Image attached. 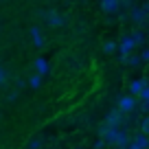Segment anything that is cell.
Returning <instances> with one entry per match:
<instances>
[{
  "label": "cell",
  "mask_w": 149,
  "mask_h": 149,
  "mask_svg": "<svg viewBox=\"0 0 149 149\" xmlns=\"http://www.w3.org/2000/svg\"><path fill=\"white\" fill-rule=\"evenodd\" d=\"M127 149H136V147H134V145H132V143H130V145H127Z\"/></svg>",
  "instance_id": "21"
},
{
  "label": "cell",
  "mask_w": 149,
  "mask_h": 149,
  "mask_svg": "<svg viewBox=\"0 0 149 149\" xmlns=\"http://www.w3.org/2000/svg\"><path fill=\"white\" fill-rule=\"evenodd\" d=\"M33 68H35V74L42 77V79L51 72V64H48V59H44V57H37V59L33 61Z\"/></svg>",
  "instance_id": "5"
},
{
  "label": "cell",
  "mask_w": 149,
  "mask_h": 149,
  "mask_svg": "<svg viewBox=\"0 0 149 149\" xmlns=\"http://www.w3.org/2000/svg\"><path fill=\"white\" fill-rule=\"evenodd\" d=\"M7 79H9V72H7V68L2 64H0V86H5Z\"/></svg>",
  "instance_id": "16"
},
{
  "label": "cell",
  "mask_w": 149,
  "mask_h": 149,
  "mask_svg": "<svg viewBox=\"0 0 149 149\" xmlns=\"http://www.w3.org/2000/svg\"><path fill=\"white\" fill-rule=\"evenodd\" d=\"M103 125H105V127H112V130H121V127L127 125L125 114H121V112L114 107V110L107 112V116H105V121H103Z\"/></svg>",
  "instance_id": "2"
},
{
  "label": "cell",
  "mask_w": 149,
  "mask_h": 149,
  "mask_svg": "<svg viewBox=\"0 0 149 149\" xmlns=\"http://www.w3.org/2000/svg\"><path fill=\"white\" fill-rule=\"evenodd\" d=\"M31 37H33V44H35L37 48L46 46V37H44V33H42V29H40V26H33L31 29Z\"/></svg>",
  "instance_id": "8"
},
{
  "label": "cell",
  "mask_w": 149,
  "mask_h": 149,
  "mask_svg": "<svg viewBox=\"0 0 149 149\" xmlns=\"http://www.w3.org/2000/svg\"><path fill=\"white\" fill-rule=\"evenodd\" d=\"M42 18H46V22L51 24V26H61V24L66 22V18L59 11H46V13H42Z\"/></svg>",
  "instance_id": "6"
},
{
  "label": "cell",
  "mask_w": 149,
  "mask_h": 149,
  "mask_svg": "<svg viewBox=\"0 0 149 149\" xmlns=\"http://www.w3.org/2000/svg\"><path fill=\"white\" fill-rule=\"evenodd\" d=\"M103 147H105V143H103L101 138H97V140H94V145H92V149H103Z\"/></svg>",
  "instance_id": "19"
},
{
  "label": "cell",
  "mask_w": 149,
  "mask_h": 149,
  "mask_svg": "<svg viewBox=\"0 0 149 149\" xmlns=\"http://www.w3.org/2000/svg\"><path fill=\"white\" fill-rule=\"evenodd\" d=\"M138 59H140V64H145V61H149V51H147V48H143V51L138 53Z\"/></svg>",
  "instance_id": "17"
},
{
  "label": "cell",
  "mask_w": 149,
  "mask_h": 149,
  "mask_svg": "<svg viewBox=\"0 0 149 149\" xmlns=\"http://www.w3.org/2000/svg\"><path fill=\"white\" fill-rule=\"evenodd\" d=\"M138 134H145V136L149 134V116L140 118V132H138Z\"/></svg>",
  "instance_id": "15"
},
{
  "label": "cell",
  "mask_w": 149,
  "mask_h": 149,
  "mask_svg": "<svg viewBox=\"0 0 149 149\" xmlns=\"http://www.w3.org/2000/svg\"><path fill=\"white\" fill-rule=\"evenodd\" d=\"M7 99H9V101H15V99H18V92H9V97H7Z\"/></svg>",
  "instance_id": "20"
},
{
  "label": "cell",
  "mask_w": 149,
  "mask_h": 149,
  "mask_svg": "<svg viewBox=\"0 0 149 149\" xmlns=\"http://www.w3.org/2000/svg\"><path fill=\"white\" fill-rule=\"evenodd\" d=\"M101 9L105 11V13L114 15L118 9H121V5H118V0H103V2H101Z\"/></svg>",
  "instance_id": "10"
},
{
  "label": "cell",
  "mask_w": 149,
  "mask_h": 149,
  "mask_svg": "<svg viewBox=\"0 0 149 149\" xmlns=\"http://www.w3.org/2000/svg\"><path fill=\"white\" fill-rule=\"evenodd\" d=\"M121 61H123V64H127L132 70H136V68H140V66H143L136 53H132V55H125V57H121Z\"/></svg>",
  "instance_id": "11"
},
{
  "label": "cell",
  "mask_w": 149,
  "mask_h": 149,
  "mask_svg": "<svg viewBox=\"0 0 149 149\" xmlns=\"http://www.w3.org/2000/svg\"><path fill=\"white\" fill-rule=\"evenodd\" d=\"M40 147H42V140L40 138H33L31 143H29V149H40Z\"/></svg>",
  "instance_id": "18"
},
{
  "label": "cell",
  "mask_w": 149,
  "mask_h": 149,
  "mask_svg": "<svg viewBox=\"0 0 149 149\" xmlns=\"http://www.w3.org/2000/svg\"><path fill=\"white\" fill-rule=\"evenodd\" d=\"M127 88H130V97H138L140 90L147 88V79H132L127 84Z\"/></svg>",
  "instance_id": "7"
},
{
  "label": "cell",
  "mask_w": 149,
  "mask_h": 149,
  "mask_svg": "<svg viewBox=\"0 0 149 149\" xmlns=\"http://www.w3.org/2000/svg\"><path fill=\"white\" fill-rule=\"evenodd\" d=\"M136 105H138V101H136V97H130V94H123L121 99H118V105L116 110L121 112V114H134L136 112Z\"/></svg>",
  "instance_id": "4"
},
{
  "label": "cell",
  "mask_w": 149,
  "mask_h": 149,
  "mask_svg": "<svg viewBox=\"0 0 149 149\" xmlns=\"http://www.w3.org/2000/svg\"><path fill=\"white\" fill-rule=\"evenodd\" d=\"M103 53H107V55H112V53H116V42H112V40L103 42Z\"/></svg>",
  "instance_id": "14"
},
{
  "label": "cell",
  "mask_w": 149,
  "mask_h": 149,
  "mask_svg": "<svg viewBox=\"0 0 149 149\" xmlns=\"http://www.w3.org/2000/svg\"><path fill=\"white\" fill-rule=\"evenodd\" d=\"M99 134H101V140H103V143L110 145V147H114V149H127V145H130V132H127V127L112 130V127L101 125Z\"/></svg>",
  "instance_id": "1"
},
{
  "label": "cell",
  "mask_w": 149,
  "mask_h": 149,
  "mask_svg": "<svg viewBox=\"0 0 149 149\" xmlns=\"http://www.w3.org/2000/svg\"><path fill=\"white\" fill-rule=\"evenodd\" d=\"M42 77H37V74H33V77H31V79H29V86H31V88L33 90H40V88H42Z\"/></svg>",
  "instance_id": "13"
},
{
  "label": "cell",
  "mask_w": 149,
  "mask_h": 149,
  "mask_svg": "<svg viewBox=\"0 0 149 149\" xmlns=\"http://www.w3.org/2000/svg\"><path fill=\"white\" fill-rule=\"evenodd\" d=\"M130 143L134 145L136 149H147V147H149V138H147L145 134H136V136H132Z\"/></svg>",
  "instance_id": "9"
},
{
  "label": "cell",
  "mask_w": 149,
  "mask_h": 149,
  "mask_svg": "<svg viewBox=\"0 0 149 149\" xmlns=\"http://www.w3.org/2000/svg\"><path fill=\"white\" fill-rule=\"evenodd\" d=\"M147 15H149V5L147 2H143L140 7H132V11H130L132 22L138 24V26H143V24L147 22Z\"/></svg>",
  "instance_id": "3"
},
{
  "label": "cell",
  "mask_w": 149,
  "mask_h": 149,
  "mask_svg": "<svg viewBox=\"0 0 149 149\" xmlns=\"http://www.w3.org/2000/svg\"><path fill=\"white\" fill-rule=\"evenodd\" d=\"M130 35H132V40L136 42V46H140V44L145 42V31H143V29H136V31H132Z\"/></svg>",
  "instance_id": "12"
}]
</instances>
